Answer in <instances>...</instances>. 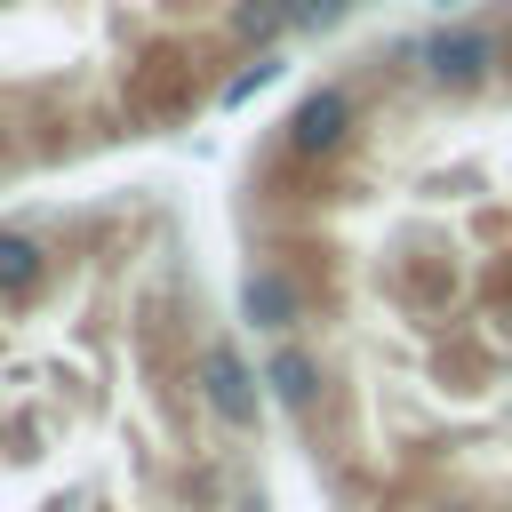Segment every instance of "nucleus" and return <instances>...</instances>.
<instances>
[{"mask_svg":"<svg viewBox=\"0 0 512 512\" xmlns=\"http://www.w3.org/2000/svg\"><path fill=\"white\" fill-rule=\"evenodd\" d=\"M360 0H0V208L192 128Z\"/></svg>","mask_w":512,"mask_h":512,"instance_id":"3","label":"nucleus"},{"mask_svg":"<svg viewBox=\"0 0 512 512\" xmlns=\"http://www.w3.org/2000/svg\"><path fill=\"white\" fill-rule=\"evenodd\" d=\"M232 304L328 512H512V0L368 32L256 128Z\"/></svg>","mask_w":512,"mask_h":512,"instance_id":"1","label":"nucleus"},{"mask_svg":"<svg viewBox=\"0 0 512 512\" xmlns=\"http://www.w3.org/2000/svg\"><path fill=\"white\" fill-rule=\"evenodd\" d=\"M0 512H272V400L160 184L0 208Z\"/></svg>","mask_w":512,"mask_h":512,"instance_id":"2","label":"nucleus"}]
</instances>
